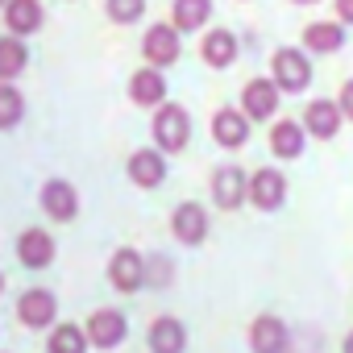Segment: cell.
Segmentation results:
<instances>
[{"mask_svg":"<svg viewBox=\"0 0 353 353\" xmlns=\"http://www.w3.org/2000/svg\"><path fill=\"white\" fill-rule=\"evenodd\" d=\"M129 179H133L137 188H158V183L166 179V162H162V154L137 150V154L129 158Z\"/></svg>","mask_w":353,"mask_h":353,"instance_id":"cell-11","label":"cell"},{"mask_svg":"<svg viewBox=\"0 0 353 353\" xmlns=\"http://www.w3.org/2000/svg\"><path fill=\"white\" fill-rule=\"evenodd\" d=\"M341 112H345V117L353 121V79H349V83L341 88Z\"/></svg>","mask_w":353,"mask_h":353,"instance_id":"cell-28","label":"cell"},{"mask_svg":"<svg viewBox=\"0 0 353 353\" xmlns=\"http://www.w3.org/2000/svg\"><path fill=\"white\" fill-rule=\"evenodd\" d=\"M108 279H112V287H121V291H137L141 279H145V262H141L133 250H117L112 262H108Z\"/></svg>","mask_w":353,"mask_h":353,"instance_id":"cell-7","label":"cell"},{"mask_svg":"<svg viewBox=\"0 0 353 353\" xmlns=\"http://www.w3.org/2000/svg\"><path fill=\"white\" fill-rule=\"evenodd\" d=\"M141 9H145V0H108V17H112L117 26L137 21V17H141Z\"/></svg>","mask_w":353,"mask_h":353,"instance_id":"cell-27","label":"cell"},{"mask_svg":"<svg viewBox=\"0 0 353 353\" xmlns=\"http://www.w3.org/2000/svg\"><path fill=\"white\" fill-rule=\"evenodd\" d=\"M129 92H133L137 104H162V96H166V79L150 67V71H137V75H133Z\"/></svg>","mask_w":353,"mask_h":353,"instance_id":"cell-23","label":"cell"},{"mask_svg":"<svg viewBox=\"0 0 353 353\" xmlns=\"http://www.w3.org/2000/svg\"><path fill=\"white\" fill-rule=\"evenodd\" d=\"M26 112V100L17 96V88H0V129H13Z\"/></svg>","mask_w":353,"mask_h":353,"instance_id":"cell-25","label":"cell"},{"mask_svg":"<svg viewBox=\"0 0 353 353\" xmlns=\"http://www.w3.org/2000/svg\"><path fill=\"white\" fill-rule=\"evenodd\" d=\"M5 26L13 30V38L34 34L42 26V5H38V0H9V5H5Z\"/></svg>","mask_w":353,"mask_h":353,"instance_id":"cell-12","label":"cell"},{"mask_svg":"<svg viewBox=\"0 0 353 353\" xmlns=\"http://www.w3.org/2000/svg\"><path fill=\"white\" fill-rule=\"evenodd\" d=\"M42 208H46L54 221H71V216H75V208H79L75 188H71V183H63V179L46 183V188H42Z\"/></svg>","mask_w":353,"mask_h":353,"instance_id":"cell-13","label":"cell"},{"mask_svg":"<svg viewBox=\"0 0 353 353\" xmlns=\"http://www.w3.org/2000/svg\"><path fill=\"white\" fill-rule=\"evenodd\" d=\"M270 145H274L279 158H299V154H303V129H299L295 121H279V125L270 129Z\"/></svg>","mask_w":353,"mask_h":353,"instance_id":"cell-20","label":"cell"},{"mask_svg":"<svg viewBox=\"0 0 353 353\" xmlns=\"http://www.w3.org/2000/svg\"><path fill=\"white\" fill-rule=\"evenodd\" d=\"M174 237L183 245H200L208 237V212L200 204H179L174 208Z\"/></svg>","mask_w":353,"mask_h":353,"instance_id":"cell-6","label":"cell"},{"mask_svg":"<svg viewBox=\"0 0 353 353\" xmlns=\"http://www.w3.org/2000/svg\"><path fill=\"white\" fill-rule=\"evenodd\" d=\"M341 42H345V30L332 26V21H316V26L303 30V46L312 54H332V50H341Z\"/></svg>","mask_w":353,"mask_h":353,"instance_id":"cell-18","label":"cell"},{"mask_svg":"<svg viewBox=\"0 0 353 353\" xmlns=\"http://www.w3.org/2000/svg\"><path fill=\"white\" fill-rule=\"evenodd\" d=\"M26 71V46L21 38H0V79H13Z\"/></svg>","mask_w":353,"mask_h":353,"instance_id":"cell-24","label":"cell"},{"mask_svg":"<svg viewBox=\"0 0 353 353\" xmlns=\"http://www.w3.org/2000/svg\"><path fill=\"white\" fill-rule=\"evenodd\" d=\"M5 5H9V0H0V9H5Z\"/></svg>","mask_w":353,"mask_h":353,"instance_id":"cell-32","label":"cell"},{"mask_svg":"<svg viewBox=\"0 0 353 353\" xmlns=\"http://www.w3.org/2000/svg\"><path fill=\"white\" fill-rule=\"evenodd\" d=\"M154 137L162 150H183L188 137H192V121L179 104H162L158 108V121H154Z\"/></svg>","mask_w":353,"mask_h":353,"instance_id":"cell-1","label":"cell"},{"mask_svg":"<svg viewBox=\"0 0 353 353\" xmlns=\"http://www.w3.org/2000/svg\"><path fill=\"white\" fill-rule=\"evenodd\" d=\"M270 67H274V83H279L283 92H303V88H307L312 67H307V59H303L299 50H279Z\"/></svg>","mask_w":353,"mask_h":353,"instance_id":"cell-2","label":"cell"},{"mask_svg":"<svg viewBox=\"0 0 353 353\" xmlns=\"http://www.w3.org/2000/svg\"><path fill=\"white\" fill-rule=\"evenodd\" d=\"M345 353H353V332H349V336H345Z\"/></svg>","mask_w":353,"mask_h":353,"instance_id":"cell-30","label":"cell"},{"mask_svg":"<svg viewBox=\"0 0 353 353\" xmlns=\"http://www.w3.org/2000/svg\"><path fill=\"white\" fill-rule=\"evenodd\" d=\"M208 13H212V0H174V9H170L174 30H200Z\"/></svg>","mask_w":353,"mask_h":353,"instance_id":"cell-21","label":"cell"},{"mask_svg":"<svg viewBox=\"0 0 353 353\" xmlns=\"http://www.w3.org/2000/svg\"><path fill=\"white\" fill-rule=\"evenodd\" d=\"M183 345H188V332H183L179 320H170V316L154 320V328H150V349L154 353H183Z\"/></svg>","mask_w":353,"mask_h":353,"instance_id":"cell-14","label":"cell"},{"mask_svg":"<svg viewBox=\"0 0 353 353\" xmlns=\"http://www.w3.org/2000/svg\"><path fill=\"white\" fill-rule=\"evenodd\" d=\"M17 254H21V262L26 266H50V258H54V241L42 233V229H30V233H21V241H17Z\"/></svg>","mask_w":353,"mask_h":353,"instance_id":"cell-17","label":"cell"},{"mask_svg":"<svg viewBox=\"0 0 353 353\" xmlns=\"http://www.w3.org/2000/svg\"><path fill=\"white\" fill-rule=\"evenodd\" d=\"M125 332H129V324H125V316L121 312H96L92 320H88V341L92 345H100V349H112V345H121L125 341Z\"/></svg>","mask_w":353,"mask_h":353,"instance_id":"cell-5","label":"cell"},{"mask_svg":"<svg viewBox=\"0 0 353 353\" xmlns=\"http://www.w3.org/2000/svg\"><path fill=\"white\" fill-rule=\"evenodd\" d=\"M212 196H216L221 208H237L250 196V179L237 166H225V170H216V179H212Z\"/></svg>","mask_w":353,"mask_h":353,"instance_id":"cell-8","label":"cell"},{"mask_svg":"<svg viewBox=\"0 0 353 353\" xmlns=\"http://www.w3.org/2000/svg\"><path fill=\"white\" fill-rule=\"evenodd\" d=\"M204 59H208L212 67H229V63L237 59V38H233L229 30H212V34L204 38Z\"/></svg>","mask_w":353,"mask_h":353,"instance_id":"cell-22","label":"cell"},{"mask_svg":"<svg viewBox=\"0 0 353 353\" xmlns=\"http://www.w3.org/2000/svg\"><path fill=\"white\" fill-rule=\"evenodd\" d=\"M83 332L75 328V324H63V328H54V336H50V353H83Z\"/></svg>","mask_w":353,"mask_h":353,"instance_id":"cell-26","label":"cell"},{"mask_svg":"<svg viewBox=\"0 0 353 353\" xmlns=\"http://www.w3.org/2000/svg\"><path fill=\"white\" fill-rule=\"evenodd\" d=\"M241 108H245L250 121H266V117L279 108V83H274V79H254V83H245Z\"/></svg>","mask_w":353,"mask_h":353,"instance_id":"cell-3","label":"cell"},{"mask_svg":"<svg viewBox=\"0 0 353 353\" xmlns=\"http://www.w3.org/2000/svg\"><path fill=\"white\" fill-rule=\"evenodd\" d=\"M336 13H341V21L353 26V0H336Z\"/></svg>","mask_w":353,"mask_h":353,"instance_id":"cell-29","label":"cell"},{"mask_svg":"<svg viewBox=\"0 0 353 353\" xmlns=\"http://www.w3.org/2000/svg\"><path fill=\"white\" fill-rule=\"evenodd\" d=\"M250 341H254V349H258V353H283V345H287V328H283V320L262 316V320L254 324Z\"/></svg>","mask_w":353,"mask_h":353,"instance_id":"cell-19","label":"cell"},{"mask_svg":"<svg viewBox=\"0 0 353 353\" xmlns=\"http://www.w3.org/2000/svg\"><path fill=\"white\" fill-rule=\"evenodd\" d=\"M295 5H316V0H295Z\"/></svg>","mask_w":353,"mask_h":353,"instance_id":"cell-31","label":"cell"},{"mask_svg":"<svg viewBox=\"0 0 353 353\" xmlns=\"http://www.w3.org/2000/svg\"><path fill=\"white\" fill-rule=\"evenodd\" d=\"M0 291H5V279H0Z\"/></svg>","mask_w":353,"mask_h":353,"instance_id":"cell-33","label":"cell"},{"mask_svg":"<svg viewBox=\"0 0 353 353\" xmlns=\"http://www.w3.org/2000/svg\"><path fill=\"white\" fill-rule=\"evenodd\" d=\"M212 137L221 141V145H241L245 137H250V117L245 112H237V108H221L216 117H212Z\"/></svg>","mask_w":353,"mask_h":353,"instance_id":"cell-10","label":"cell"},{"mask_svg":"<svg viewBox=\"0 0 353 353\" xmlns=\"http://www.w3.org/2000/svg\"><path fill=\"white\" fill-rule=\"evenodd\" d=\"M341 104H332V100H316V104H307V112H303V121H307V133H316V137H332L336 129H341Z\"/></svg>","mask_w":353,"mask_h":353,"instance_id":"cell-15","label":"cell"},{"mask_svg":"<svg viewBox=\"0 0 353 353\" xmlns=\"http://www.w3.org/2000/svg\"><path fill=\"white\" fill-rule=\"evenodd\" d=\"M250 200L258 204V208H279L283 200H287V183H283V174L279 170H258L254 179H250Z\"/></svg>","mask_w":353,"mask_h":353,"instance_id":"cell-9","label":"cell"},{"mask_svg":"<svg viewBox=\"0 0 353 353\" xmlns=\"http://www.w3.org/2000/svg\"><path fill=\"white\" fill-rule=\"evenodd\" d=\"M141 50H145V59H150L154 67H170L174 59H179V34H174V26H154V30L145 34Z\"/></svg>","mask_w":353,"mask_h":353,"instance_id":"cell-4","label":"cell"},{"mask_svg":"<svg viewBox=\"0 0 353 353\" xmlns=\"http://www.w3.org/2000/svg\"><path fill=\"white\" fill-rule=\"evenodd\" d=\"M54 312H59V303H54L50 291H26V295H21V320H26L30 328H46V324L54 320Z\"/></svg>","mask_w":353,"mask_h":353,"instance_id":"cell-16","label":"cell"}]
</instances>
